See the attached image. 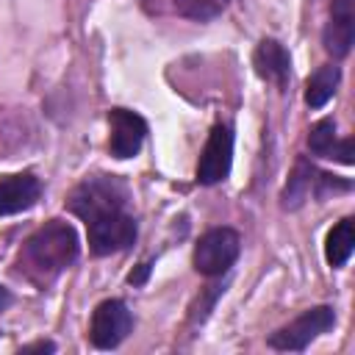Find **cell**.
Instances as JSON below:
<instances>
[{
	"mask_svg": "<svg viewBox=\"0 0 355 355\" xmlns=\"http://www.w3.org/2000/svg\"><path fill=\"white\" fill-rule=\"evenodd\" d=\"M133 327V316L122 300H105L94 308L92 324H89V338L97 349H111L116 347Z\"/></svg>",
	"mask_w": 355,
	"mask_h": 355,
	"instance_id": "6",
	"label": "cell"
},
{
	"mask_svg": "<svg viewBox=\"0 0 355 355\" xmlns=\"http://www.w3.org/2000/svg\"><path fill=\"white\" fill-rule=\"evenodd\" d=\"M241 250V239L233 227H214L200 236L194 247V269L205 277H219L225 275Z\"/></svg>",
	"mask_w": 355,
	"mask_h": 355,
	"instance_id": "3",
	"label": "cell"
},
{
	"mask_svg": "<svg viewBox=\"0 0 355 355\" xmlns=\"http://www.w3.org/2000/svg\"><path fill=\"white\" fill-rule=\"evenodd\" d=\"M147 272H150V263H141V266H139V272H130V275H128V280H130L133 286H139V283H144Z\"/></svg>",
	"mask_w": 355,
	"mask_h": 355,
	"instance_id": "18",
	"label": "cell"
},
{
	"mask_svg": "<svg viewBox=\"0 0 355 355\" xmlns=\"http://www.w3.org/2000/svg\"><path fill=\"white\" fill-rule=\"evenodd\" d=\"M230 161H233V130L227 125H214L197 164V180L202 186H214L225 180L230 172Z\"/></svg>",
	"mask_w": 355,
	"mask_h": 355,
	"instance_id": "7",
	"label": "cell"
},
{
	"mask_svg": "<svg viewBox=\"0 0 355 355\" xmlns=\"http://www.w3.org/2000/svg\"><path fill=\"white\" fill-rule=\"evenodd\" d=\"M53 349H55V344H50V341H36L31 347H22V352H53Z\"/></svg>",
	"mask_w": 355,
	"mask_h": 355,
	"instance_id": "19",
	"label": "cell"
},
{
	"mask_svg": "<svg viewBox=\"0 0 355 355\" xmlns=\"http://www.w3.org/2000/svg\"><path fill=\"white\" fill-rule=\"evenodd\" d=\"M42 186L33 175H8L0 180V216H11L36 205Z\"/></svg>",
	"mask_w": 355,
	"mask_h": 355,
	"instance_id": "10",
	"label": "cell"
},
{
	"mask_svg": "<svg viewBox=\"0 0 355 355\" xmlns=\"http://www.w3.org/2000/svg\"><path fill=\"white\" fill-rule=\"evenodd\" d=\"M352 247H355V230H352V219H341L330 233H327V241H324V258L330 266H344L352 255Z\"/></svg>",
	"mask_w": 355,
	"mask_h": 355,
	"instance_id": "13",
	"label": "cell"
},
{
	"mask_svg": "<svg viewBox=\"0 0 355 355\" xmlns=\"http://www.w3.org/2000/svg\"><path fill=\"white\" fill-rule=\"evenodd\" d=\"M86 236H89V250L94 255H111L119 250H128L136 241V219L125 214V208L105 211L94 219L86 222Z\"/></svg>",
	"mask_w": 355,
	"mask_h": 355,
	"instance_id": "4",
	"label": "cell"
},
{
	"mask_svg": "<svg viewBox=\"0 0 355 355\" xmlns=\"http://www.w3.org/2000/svg\"><path fill=\"white\" fill-rule=\"evenodd\" d=\"M308 147H311L313 155L330 158L333 147H336V122L333 119H319L308 133Z\"/></svg>",
	"mask_w": 355,
	"mask_h": 355,
	"instance_id": "16",
	"label": "cell"
},
{
	"mask_svg": "<svg viewBox=\"0 0 355 355\" xmlns=\"http://www.w3.org/2000/svg\"><path fill=\"white\" fill-rule=\"evenodd\" d=\"M252 67H255V72H258L263 80H272V83H277V86H286L288 72H291V58H288L286 47H283L277 39H263V42L255 47Z\"/></svg>",
	"mask_w": 355,
	"mask_h": 355,
	"instance_id": "11",
	"label": "cell"
},
{
	"mask_svg": "<svg viewBox=\"0 0 355 355\" xmlns=\"http://www.w3.org/2000/svg\"><path fill=\"white\" fill-rule=\"evenodd\" d=\"M108 128H111V139H108V150L114 158H133L147 136V122L128 111V108H111L108 111Z\"/></svg>",
	"mask_w": 355,
	"mask_h": 355,
	"instance_id": "8",
	"label": "cell"
},
{
	"mask_svg": "<svg viewBox=\"0 0 355 355\" xmlns=\"http://www.w3.org/2000/svg\"><path fill=\"white\" fill-rule=\"evenodd\" d=\"M8 305H11V294H8V288H3V286H0V311H3V308H8Z\"/></svg>",
	"mask_w": 355,
	"mask_h": 355,
	"instance_id": "20",
	"label": "cell"
},
{
	"mask_svg": "<svg viewBox=\"0 0 355 355\" xmlns=\"http://www.w3.org/2000/svg\"><path fill=\"white\" fill-rule=\"evenodd\" d=\"M338 80H341L338 67H333V64L319 67V69L308 78V86H305V103H308L311 108H322V105L336 94Z\"/></svg>",
	"mask_w": 355,
	"mask_h": 355,
	"instance_id": "12",
	"label": "cell"
},
{
	"mask_svg": "<svg viewBox=\"0 0 355 355\" xmlns=\"http://www.w3.org/2000/svg\"><path fill=\"white\" fill-rule=\"evenodd\" d=\"M352 155H355V153H352V139H344V141H336L330 158H336V161H341V164H352V161H355Z\"/></svg>",
	"mask_w": 355,
	"mask_h": 355,
	"instance_id": "17",
	"label": "cell"
},
{
	"mask_svg": "<svg viewBox=\"0 0 355 355\" xmlns=\"http://www.w3.org/2000/svg\"><path fill=\"white\" fill-rule=\"evenodd\" d=\"M355 42V0H333V17L324 28V50L344 58Z\"/></svg>",
	"mask_w": 355,
	"mask_h": 355,
	"instance_id": "9",
	"label": "cell"
},
{
	"mask_svg": "<svg viewBox=\"0 0 355 355\" xmlns=\"http://www.w3.org/2000/svg\"><path fill=\"white\" fill-rule=\"evenodd\" d=\"M125 200H128V189L116 180V178H105V175H97V178H86L75 191L72 197L67 200L69 211L75 216H80L83 222L105 214V211H116V208H125Z\"/></svg>",
	"mask_w": 355,
	"mask_h": 355,
	"instance_id": "2",
	"label": "cell"
},
{
	"mask_svg": "<svg viewBox=\"0 0 355 355\" xmlns=\"http://www.w3.org/2000/svg\"><path fill=\"white\" fill-rule=\"evenodd\" d=\"M336 324V313L327 305H316L305 313H300L294 322L280 327L277 333L269 336V347L275 349H288V352H302L316 336L327 333Z\"/></svg>",
	"mask_w": 355,
	"mask_h": 355,
	"instance_id": "5",
	"label": "cell"
},
{
	"mask_svg": "<svg viewBox=\"0 0 355 355\" xmlns=\"http://www.w3.org/2000/svg\"><path fill=\"white\" fill-rule=\"evenodd\" d=\"M22 258L28 269L42 275L44 280L55 277L61 269H67L78 258V233L72 230V225L53 219L28 239Z\"/></svg>",
	"mask_w": 355,
	"mask_h": 355,
	"instance_id": "1",
	"label": "cell"
},
{
	"mask_svg": "<svg viewBox=\"0 0 355 355\" xmlns=\"http://www.w3.org/2000/svg\"><path fill=\"white\" fill-rule=\"evenodd\" d=\"M230 0H172L175 11L186 19H197V22H205V19H214L219 17L225 8H227Z\"/></svg>",
	"mask_w": 355,
	"mask_h": 355,
	"instance_id": "14",
	"label": "cell"
},
{
	"mask_svg": "<svg viewBox=\"0 0 355 355\" xmlns=\"http://www.w3.org/2000/svg\"><path fill=\"white\" fill-rule=\"evenodd\" d=\"M311 175H313V169H311L308 164H297V172L291 175V180H288V186H286V191H283V205H286V208H297V205L308 197L311 183L316 180V178H311Z\"/></svg>",
	"mask_w": 355,
	"mask_h": 355,
	"instance_id": "15",
	"label": "cell"
}]
</instances>
